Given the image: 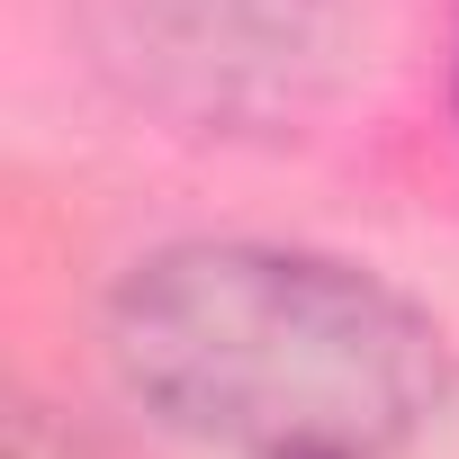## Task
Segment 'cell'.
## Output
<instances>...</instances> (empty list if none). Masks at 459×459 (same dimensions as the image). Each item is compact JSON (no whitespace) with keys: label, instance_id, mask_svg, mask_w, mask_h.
Listing matches in <instances>:
<instances>
[{"label":"cell","instance_id":"obj_2","mask_svg":"<svg viewBox=\"0 0 459 459\" xmlns=\"http://www.w3.org/2000/svg\"><path fill=\"white\" fill-rule=\"evenodd\" d=\"M117 55H135L144 91L198 117H271L298 108L325 64V0H108Z\"/></svg>","mask_w":459,"mask_h":459},{"label":"cell","instance_id":"obj_1","mask_svg":"<svg viewBox=\"0 0 459 459\" xmlns=\"http://www.w3.org/2000/svg\"><path fill=\"white\" fill-rule=\"evenodd\" d=\"M117 378L225 459H396L450 396L441 325L289 244H171L108 307Z\"/></svg>","mask_w":459,"mask_h":459}]
</instances>
